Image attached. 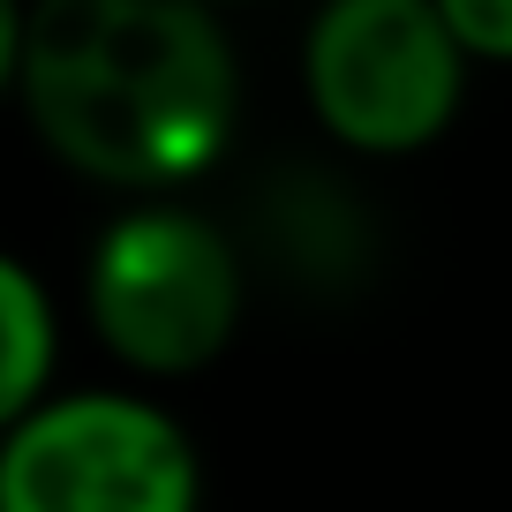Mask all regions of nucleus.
<instances>
[{"instance_id":"1","label":"nucleus","mask_w":512,"mask_h":512,"mask_svg":"<svg viewBox=\"0 0 512 512\" xmlns=\"http://www.w3.org/2000/svg\"><path fill=\"white\" fill-rule=\"evenodd\" d=\"M16 91L61 166L159 204L226 159L241 53L196 0H46L23 31Z\"/></svg>"},{"instance_id":"2","label":"nucleus","mask_w":512,"mask_h":512,"mask_svg":"<svg viewBox=\"0 0 512 512\" xmlns=\"http://www.w3.org/2000/svg\"><path fill=\"white\" fill-rule=\"evenodd\" d=\"M241 249L181 196L128 204L83 249V324L136 384L196 377L241 324Z\"/></svg>"},{"instance_id":"3","label":"nucleus","mask_w":512,"mask_h":512,"mask_svg":"<svg viewBox=\"0 0 512 512\" xmlns=\"http://www.w3.org/2000/svg\"><path fill=\"white\" fill-rule=\"evenodd\" d=\"M0 512H204V452L136 384L53 392L0 437Z\"/></svg>"},{"instance_id":"4","label":"nucleus","mask_w":512,"mask_h":512,"mask_svg":"<svg viewBox=\"0 0 512 512\" xmlns=\"http://www.w3.org/2000/svg\"><path fill=\"white\" fill-rule=\"evenodd\" d=\"M467 53L437 0H332L302 31V98L362 159L430 151L467 98Z\"/></svg>"},{"instance_id":"5","label":"nucleus","mask_w":512,"mask_h":512,"mask_svg":"<svg viewBox=\"0 0 512 512\" xmlns=\"http://www.w3.org/2000/svg\"><path fill=\"white\" fill-rule=\"evenodd\" d=\"M53 362H61V309L16 249H0V437L53 400Z\"/></svg>"},{"instance_id":"6","label":"nucleus","mask_w":512,"mask_h":512,"mask_svg":"<svg viewBox=\"0 0 512 512\" xmlns=\"http://www.w3.org/2000/svg\"><path fill=\"white\" fill-rule=\"evenodd\" d=\"M467 61H512V0H437Z\"/></svg>"},{"instance_id":"7","label":"nucleus","mask_w":512,"mask_h":512,"mask_svg":"<svg viewBox=\"0 0 512 512\" xmlns=\"http://www.w3.org/2000/svg\"><path fill=\"white\" fill-rule=\"evenodd\" d=\"M23 31H31V16L16 0H0V98L16 91V76H23Z\"/></svg>"}]
</instances>
